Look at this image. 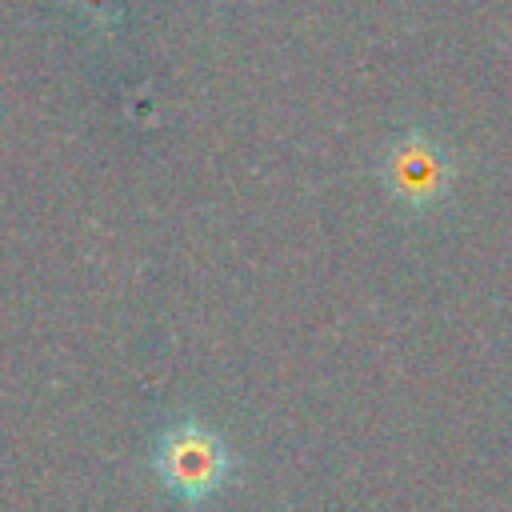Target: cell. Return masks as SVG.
<instances>
[{
    "label": "cell",
    "mask_w": 512,
    "mask_h": 512,
    "mask_svg": "<svg viewBox=\"0 0 512 512\" xmlns=\"http://www.w3.org/2000/svg\"><path fill=\"white\" fill-rule=\"evenodd\" d=\"M152 472L164 492L180 504H208L232 476L236 456L204 420L184 416L168 424L152 448Z\"/></svg>",
    "instance_id": "1"
},
{
    "label": "cell",
    "mask_w": 512,
    "mask_h": 512,
    "mask_svg": "<svg viewBox=\"0 0 512 512\" xmlns=\"http://www.w3.org/2000/svg\"><path fill=\"white\" fill-rule=\"evenodd\" d=\"M452 156L444 144H436L428 132H404L396 144H388L384 164H380V180L388 188V196L404 208V212H432L448 188H452Z\"/></svg>",
    "instance_id": "2"
}]
</instances>
